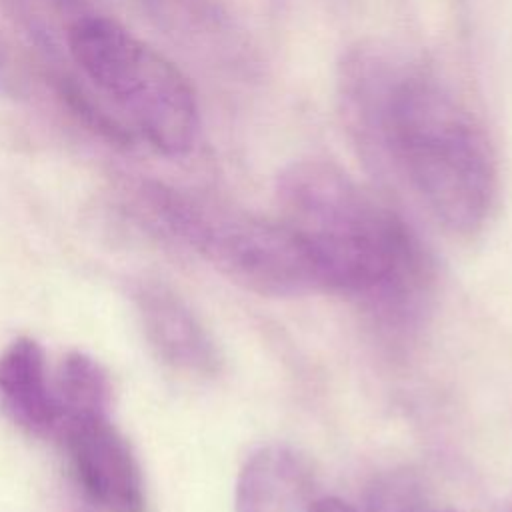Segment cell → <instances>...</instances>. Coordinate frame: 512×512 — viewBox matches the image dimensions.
Returning <instances> with one entry per match:
<instances>
[{"label": "cell", "instance_id": "cell-1", "mask_svg": "<svg viewBox=\"0 0 512 512\" xmlns=\"http://www.w3.org/2000/svg\"><path fill=\"white\" fill-rule=\"evenodd\" d=\"M340 114L374 172L404 186L448 232L488 220L498 168L470 108L432 70L382 40L350 46L336 70Z\"/></svg>", "mask_w": 512, "mask_h": 512}, {"label": "cell", "instance_id": "cell-2", "mask_svg": "<svg viewBox=\"0 0 512 512\" xmlns=\"http://www.w3.org/2000/svg\"><path fill=\"white\" fill-rule=\"evenodd\" d=\"M276 200L280 220L308 248L324 292L354 298L388 332L418 324L434 268L400 214L326 160L286 166Z\"/></svg>", "mask_w": 512, "mask_h": 512}, {"label": "cell", "instance_id": "cell-3", "mask_svg": "<svg viewBox=\"0 0 512 512\" xmlns=\"http://www.w3.org/2000/svg\"><path fill=\"white\" fill-rule=\"evenodd\" d=\"M136 206L154 228L246 290L276 298L322 290L308 248L282 220L228 210L160 182H142Z\"/></svg>", "mask_w": 512, "mask_h": 512}, {"label": "cell", "instance_id": "cell-4", "mask_svg": "<svg viewBox=\"0 0 512 512\" xmlns=\"http://www.w3.org/2000/svg\"><path fill=\"white\" fill-rule=\"evenodd\" d=\"M66 56L152 150L168 158L194 150L200 136L196 92L166 56L100 12L76 24Z\"/></svg>", "mask_w": 512, "mask_h": 512}, {"label": "cell", "instance_id": "cell-5", "mask_svg": "<svg viewBox=\"0 0 512 512\" xmlns=\"http://www.w3.org/2000/svg\"><path fill=\"white\" fill-rule=\"evenodd\" d=\"M84 494L104 512H146L138 460L108 412L62 420L56 434Z\"/></svg>", "mask_w": 512, "mask_h": 512}, {"label": "cell", "instance_id": "cell-6", "mask_svg": "<svg viewBox=\"0 0 512 512\" xmlns=\"http://www.w3.org/2000/svg\"><path fill=\"white\" fill-rule=\"evenodd\" d=\"M150 22L206 64L256 78L260 58L246 30L216 0H138Z\"/></svg>", "mask_w": 512, "mask_h": 512}, {"label": "cell", "instance_id": "cell-7", "mask_svg": "<svg viewBox=\"0 0 512 512\" xmlns=\"http://www.w3.org/2000/svg\"><path fill=\"white\" fill-rule=\"evenodd\" d=\"M134 302L144 336L166 366L198 378L220 372L222 358L216 342L172 288L162 282H142Z\"/></svg>", "mask_w": 512, "mask_h": 512}, {"label": "cell", "instance_id": "cell-8", "mask_svg": "<svg viewBox=\"0 0 512 512\" xmlns=\"http://www.w3.org/2000/svg\"><path fill=\"white\" fill-rule=\"evenodd\" d=\"M308 460L286 444L254 450L236 480V512H308L314 504Z\"/></svg>", "mask_w": 512, "mask_h": 512}, {"label": "cell", "instance_id": "cell-9", "mask_svg": "<svg viewBox=\"0 0 512 512\" xmlns=\"http://www.w3.org/2000/svg\"><path fill=\"white\" fill-rule=\"evenodd\" d=\"M0 406L28 434L56 436L60 410L46 358L32 338H16L0 354Z\"/></svg>", "mask_w": 512, "mask_h": 512}, {"label": "cell", "instance_id": "cell-10", "mask_svg": "<svg viewBox=\"0 0 512 512\" xmlns=\"http://www.w3.org/2000/svg\"><path fill=\"white\" fill-rule=\"evenodd\" d=\"M0 8L46 60H68L70 32L98 12L92 0H0Z\"/></svg>", "mask_w": 512, "mask_h": 512}, {"label": "cell", "instance_id": "cell-11", "mask_svg": "<svg viewBox=\"0 0 512 512\" xmlns=\"http://www.w3.org/2000/svg\"><path fill=\"white\" fill-rule=\"evenodd\" d=\"M54 394L60 410V424L72 416L108 412L110 406L108 376L104 368L84 352H70L62 360L54 380Z\"/></svg>", "mask_w": 512, "mask_h": 512}, {"label": "cell", "instance_id": "cell-12", "mask_svg": "<svg viewBox=\"0 0 512 512\" xmlns=\"http://www.w3.org/2000/svg\"><path fill=\"white\" fill-rule=\"evenodd\" d=\"M308 512H360V510L338 498H316Z\"/></svg>", "mask_w": 512, "mask_h": 512}, {"label": "cell", "instance_id": "cell-13", "mask_svg": "<svg viewBox=\"0 0 512 512\" xmlns=\"http://www.w3.org/2000/svg\"><path fill=\"white\" fill-rule=\"evenodd\" d=\"M16 84L14 80V70H12V62H10V54L4 46V42L0 40V88L2 90H12Z\"/></svg>", "mask_w": 512, "mask_h": 512}, {"label": "cell", "instance_id": "cell-14", "mask_svg": "<svg viewBox=\"0 0 512 512\" xmlns=\"http://www.w3.org/2000/svg\"><path fill=\"white\" fill-rule=\"evenodd\" d=\"M444 512H454V510H444Z\"/></svg>", "mask_w": 512, "mask_h": 512}]
</instances>
